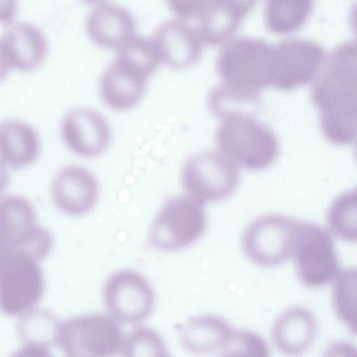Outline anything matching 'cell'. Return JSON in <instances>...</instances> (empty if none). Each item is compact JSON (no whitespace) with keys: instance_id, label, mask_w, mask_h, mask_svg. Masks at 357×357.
Wrapping results in <instances>:
<instances>
[{"instance_id":"2e32d148","label":"cell","mask_w":357,"mask_h":357,"mask_svg":"<svg viewBox=\"0 0 357 357\" xmlns=\"http://www.w3.org/2000/svg\"><path fill=\"white\" fill-rule=\"evenodd\" d=\"M54 204L63 213L79 216L90 211L98 197V183L93 174L82 167L70 165L61 170L52 187Z\"/></svg>"},{"instance_id":"9a60e30c","label":"cell","mask_w":357,"mask_h":357,"mask_svg":"<svg viewBox=\"0 0 357 357\" xmlns=\"http://www.w3.org/2000/svg\"><path fill=\"white\" fill-rule=\"evenodd\" d=\"M147 78L135 66L116 54L100 78L102 100L115 110L131 109L141 100Z\"/></svg>"},{"instance_id":"7c38bea8","label":"cell","mask_w":357,"mask_h":357,"mask_svg":"<svg viewBox=\"0 0 357 357\" xmlns=\"http://www.w3.org/2000/svg\"><path fill=\"white\" fill-rule=\"evenodd\" d=\"M103 301L116 320L137 324L151 313L155 296L144 276L133 271L121 270L111 275L105 282Z\"/></svg>"},{"instance_id":"9c48e42d","label":"cell","mask_w":357,"mask_h":357,"mask_svg":"<svg viewBox=\"0 0 357 357\" xmlns=\"http://www.w3.org/2000/svg\"><path fill=\"white\" fill-rule=\"evenodd\" d=\"M238 179L234 162L220 153L209 151L192 155L181 173L185 191L202 204L229 197L236 190Z\"/></svg>"},{"instance_id":"f1b7e54d","label":"cell","mask_w":357,"mask_h":357,"mask_svg":"<svg viewBox=\"0 0 357 357\" xmlns=\"http://www.w3.org/2000/svg\"><path fill=\"white\" fill-rule=\"evenodd\" d=\"M209 0H166L172 11L182 18L199 15Z\"/></svg>"},{"instance_id":"52a82bcc","label":"cell","mask_w":357,"mask_h":357,"mask_svg":"<svg viewBox=\"0 0 357 357\" xmlns=\"http://www.w3.org/2000/svg\"><path fill=\"white\" fill-rule=\"evenodd\" d=\"M52 237L36 222L35 211L25 198L11 195L0 203V251L19 252L41 260L50 253Z\"/></svg>"},{"instance_id":"44dd1931","label":"cell","mask_w":357,"mask_h":357,"mask_svg":"<svg viewBox=\"0 0 357 357\" xmlns=\"http://www.w3.org/2000/svg\"><path fill=\"white\" fill-rule=\"evenodd\" d=\"M233 329L222 318L202 314L189 318L179 328L182 346L190 353L204 355L220 352L227 344Z\"/></svg>"},{"instance_id":"cb8c5ba5","label":"cell","mask_w":357,"mask_h":357,"mask_svg":"<svg viewBox=\"0 0 357 357\" xmlns=\"http://www.w3.org/2000/svg\"><path fill=\"white\" fill-rule=\"evenodd\" d=\"M314 0H267L265 23L275 33L287 34L297 31L308 19Z\"/></svg>"},{"instance_id":"277c9868","label":"cell","mask_w":357,"mask_h":357,"mask_svg":"<svg viewBox=\"0 0 357 357\" xmlns=\"http://www.w3.org/2000/svg\"><path fill=\"white\" fill-rule=\"evenodd\" d=\"M206 226L202 203L190 196L171 197L164 202L153 220L148 243L158 250L177 251L198 240Z\"/></svg>"},{"instance_id":"8fae6325","label":"cell","mask_w":357,"mask_h":357,"mask_svg":"<svg viewBox=\"0 0 357 357\" xmlns=\"http://www.w3.org/2000/svg\"><path fill=\"white\" fill-rule=\"evenodd\" d=\"M327 58L319 44L305 39L284 40L274 47L272 86L290 91L312 82Z\"/></svg>"},{"instance_id":"ba28073f","label":"cell","mask_w":357,"mask_h":357,"mask_svg":"<svg viewBox=\"0 0 357 357\" xmlns=\"http://www.w3.org/2000/svg\"><path fill=\"white\" fill-rule=\"evenodd\" d=\"M37 261L25 253L0 251V306L6 314H23L40 299L44 278Z\"/></svg>"},{"instance_id":"e0dca14e","label":"cell","mask_w":357,"mask_h":357,"mask_svg":"<svg viewBox=\"0 0 357 357\" xmlns=\"http://www.w3.org/2000/svg\"><path fill=\"white\" fill-rule=\"evenodd\" d=\"M160 61L174 68H183L195 64L202 50V39L187 24L170 21L162 24L151 38Z\"/></svg>"},{"instance_id":"f546056e","label":"cell","mask_w":357,"mask_h":357,"mask_svg":"<svg viewBox=\"0 0 357 357\" xmlns=\"http://www.w3.org/2000/svg\"><path fill=\"white\" fill-rule=\"evenodd\" d=\"M349 23L351 28L357 37V1L353 4L349 12Z\"/></svg>"},{"instance_id":"484cf974","label":"cell","mask_w":357,"mask_h":357,"mask_svg":"<svg viewBox=\"0 0 357 357\" xmlns=\"http://www.w3.org/2000/svg\"><path fill=\"white\" fill-rule=\"evenodd\" d=\"M326 222L337 237L357 243V185L333 200L326 213Z\"/></svg>"},{"instance_id":"4316f807","label":"cell","mask_w":357,"mask_h":357,"mask_svg":"<svg viewBox=\"0 0 357 357\" xmlns=\"http://www.w3.org/2000/svg\"><path fill=\"white\" fill-rule=\"evenodd\" d=\"M124 356H167L165 343L153 330L137 327L123 336L120 349Z\"/></svg>"},{"instance_id":"4dcf8cb0","label":"cell","mask_w":357,"mask_h":357,"mask_svg":"<svg viewBox=\"0 0 357 357\" xmlns=\"http://www.w3.org/2000/svg\"><path fill=\"white\" fill-rule=\"evenodd\" d=\"M82 1L86 3L94 4V3L102 2L105 0H82Z\"/></svg>"},{"instance_id":"d4e9b609","label":"cell","mask_w":357,"mask_h":357,"mask_svg":"<svg viewBox=\"0 0 357 357\" xmlns=\"http://www.w3.org/2000/svg\"><path fill=\"white\" fill-rule=\"evenodd\" d=\"M332 302L337 318L357 336V267L339 273L334 280Z\"/></svg>"},{"instance_id":"7402d4cb","label":"cell","mask_w":357,"mask_h":357,"mask_svg":"<svg viewBox=\"0 0 357 357\" xmlns=\"http://www.w3.org/2000/svg\"><path fill=\"white\" fill-rule=\"evenodd\" d=\"M39 151L36 131L24 122L6 121L0 126V153L1 162L19 168L31 164Z\"/></svg>"},{"instance_id":"6da1fadb","label":"cell","mask_w":357,"mask_h":357,"mask_svg":"<svg viewBox=\"0 0 357 357\" xmlns=\"http://www.w3.org/2000/svg\"><path fill=\"white\" fill-rule=\"evenodd\" d=\"M310 98L324 137L343 146L357 137V41L338 45L313 81Z\"/></svg>"},{"instance_id":"4fadbf2b","label":"cell","mask_w":357,"mask_h":357,"mask_svg":"<svg viewBox=\"0 0 357 357\" xmlns=\"http://www.w3.org/2000/svg\"><path fill=\"white\" fill-rule=\"evenodd\" d=\"M47 52L46 38L40 29L22 22L2 34L0 44L1 75L10 69L29 72L36 69Z\"/></svg>"},{"instance_id":"83f0119b","label":"cell","mask_w":357,"mask_h":357,"mask_svg":"<svg viewBox=\"0 0 357 357\" xmlns=\"http://www.w3.org/2000/svg\"><path fill=\"white\" fill-rule=\"evenodd\" d=\"M268 347L258 334L246 330H233L221 356H268Z\"/></svg>"},{"instance_id":"7a4b0ae2","label":"cell","mask_w":357,"mask_h":357,"mask_svg":"<svg viewBox=\"0 0 357 357\" xmlns=\"http://www.w3.org/2000/svg\"><path fill=\"white\" fill-rule=\"evenodd\" d=\"M215 135L218 147L232 162L246 169L261 170L275 160L279 144L274 132L248 112L222 117Z\"/></svg>"},{"instance_id":"3957f363","label":"cell","mask_w":357,"mask_h":357,"mask_svg":"<svg viewBox=\"0 0 357 357\" xmlns=\"http://www.w3.org/2000/svg\"><path fill=\"white\" fill-rule=\"evenodd\" d=\"M273 49L261 39L241 38L229 42L217 60L222 85L259 96L260 90L272 86Z\"/></svg>"},{"instance_id":"1f68e13d","label":"cell","mask_w":357,"mask_h":357,"mask_svg":"<svg viewBox=\"0 0 357 357\" xmlns=\"http://www.w3.org/2000/svg\"><path fill=\"white\" fill-rule=\"evenodd\" d=\"M354 156L355 159L357 162V137L356 138L354 141Z\"/></svg>"},{"instance_id":"5bb4252c","label":"cell","mask_w":357,"mask_h":357,"mask_svg":"<svg viewBox=\"0 0 357 357\" xmlns=\"http://www.w3.org/2000/svg\"><path fill=\"white\" fill-rule=\"evenodd\" d=\"M63 139L75 153L87 158L96 157L107 148L109 128L97 111L77 107L65 115L61 127Z\"/></svg>"},{"instance_id":"d6986e66","label":"cell","mask_w":357,"mask_h":357,"mask_svg":"<svg viewBox=\"0 0 357 357\" xmlns=\"http://www.w3.org/2000/svg\"><path fill=\"white\" fill-rule=\"evenodd\" d=\"M257 0H209L199 15L198 32L203 41L219 45L236 31Z\"/></svg>"},{"instance_id":"5b68a950","label":"cell","mask_w":357,"mask_h":357,"mask_svg":"<svg viewBox=\"0 0 357 357\" xmlns=\"http://www.w3.org/2000/svg\"><path fill=\"white\" fill-rule=\"evenodd\" d=\"M117 321L101 313L68 319L59 324L56 344L67 356H114L123 338Z\"/></svg>"},{"instance_id":"30bf717a","label":"cell","mask_w":357,"mask_h":357,"mask_svg":"<svg viewBox=\"0 0 357 357\" xmlns=\"http://www.w3.org/2000/svg\"><path fill=\"white\" fill-rule=\"evenodd\" d=\"M297 222L280 214H267L256 218L243 232V252L252 262L259 266L281 264L291 257Z\"/></svg>"},{"instance_id":"ffe728a7","label":"cell","mask_w":357,"mask_h":357,"mask_svg":"<svg viewBox=\"0 0 357 357\" xmlns=\"http://www.w3.org/2000/svg\"><path fill=\"white\" fill-rule=\"evenodd\" d=\"M317 333L313 314L302 307H292L275 319L271 337L276 349L287 355H298L312 345Z\"/></svg>"},{"instance_id":"603a6c76","label":"cell","mask_w":357,"mask_h":357,"mask_svg":"<svg viewBox=\"0 0 357 357\" xmlns=\"http://www.w3.org/2000/svg\"><path fill=\"white\" fill-rule=\"evenodd\" d=\"M57 317L45 310H32L23 314L17 331L20 340L25 344V351H48V348L56 344L59 326Z\"/></svg>"},{"instance_id":"ac0fdd59","label":"cell","mask_w":357,"mask_h":357,"mask_svg":"<svg viewBox=\"0 0 357 357\" xmlns=\"http://www.w3.org/2000/svg\"><path fill=\"white\" fill-rule=\"evenodd\" d=\"M89 38L99 47L119 50L135 36V23L125 8L104 3L94 8L86 20Z\"/></svg>"},{"instance_id":"8992f818","label":"cell","mask_w":357,"mask_h":357,"mask_svg":"<svg viewBox=\"0 0 357 357\" xmlns=\"http://www.w3.org/2000/svg\"><path fill=\"white\" fill-rule=\"evenodd\" d=\"M291 257L299 280L307 287H321L334 281L340 273L333 239L317 224L297 222Z\"/></svg>"}]
</instances>
